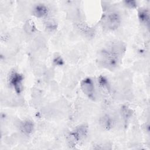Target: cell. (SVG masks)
I'll use <instances>...</instances> for the list:
<instances>
[{
	"label": "cell",
	"instance_id": "9a60e30c",
	"mask_svg": "<svg viewBox=\"0 0 150 150\" xmlns=\"http://www.w3.org/2000/svg\"><path fill=\"white\" fill-rule=\"evenodd\" d=\"M53 62L56 65H58V66H61L63 63V61L60 56H57V57H55Z\"/></svg>",
	"mask_w": 150,
	"mask_h": 150
},
{
	"label": "cell",
	"instance_id": "9c48e42d",
	"mask_svg": "<svg viewBox=\"0 0 150 150\" xmlns=\"http://www.w3.org/2000/svg\"><path fill=\"white\" fill-rule=\"evenodd\" d=\"M138 17L139 22L145 25H149V12L146 8H140L138 11Z\"/></svg>",
	"mask_w": 150,
	"mask_h": 150
},
{
	"label": "cell",
	"instance_id": "4fadbf2b",
	"mask_svg": "<svg viewBox=\"0 0 150 150\" xmlns=\"http://www.w3.org/2000/svg\"><path fill=\"white\" fill-rule=\"evenodd\" d=\"M46 29L50 30H53L54 29H55L57 27L56 26V23L55 22H54L53 21H48L46 22Z\"/></svg>",
	"mask_w": 150,
	"mask_h": 150
},
{
	"label": "cell",
	"instance_id": "7a4b0ae2",
	"mask_svg": "<svg viewBox=\"0 0 150 150\" xmlns=\"http://www.w3.org/2000/svg\"><path fill=\"white\" fill-rule=\"evenodd\" d=\"M88 127L86 125L77 127L67 135V141L70 146H76L87 135Z\"/></svg>",
	"mask_w": 150,
	"mask_h": 150
},
{
	"label": "cell",
	"instance_id": "5bb4252c",
	"mask_svg": "<svg viewBox=\"0 0 150 150\" xmlns=\"http://www.w3.org/2000/svg\"><path fill=\"white\" fill-rule=\"evenodd\" d=\"M124 2L126 6L130 8H136L137 5V2L135 1H125Z\"/></svg>",
	"mask_w": 150,
	"mask_h": 150
},
{
	"label": "cell",
	"instance_id": "5b68a950",
	"mask_svg": "<svg viewBox=\"0 0 150 150\" xmlns=\"http://www.w3.org/2000/svg\"><path fill=\"white\" fill-rule=\"evenodd\" d=\"M80 87L83 93L89 98L94 100L96 98V90L94 83L90 77L84 79L80 84Z\"/></svg>",
	"mask_w": 150,
	"mask_h": 150
},
{
	"label": "cell",
	"instance_id": "7c38bea8",
	"mask_svg": "<svg viewBox=\"0 0 150 150\" xmlns=\"http://www.w3.org/2000/svg\"><path fill=\"white\" fill-rule=\"evenodd\" d=\"M132 114V111L127 106H123L121 108V115L125 121L127 122L128 120L131 118Z\"/></svg>",
	"mask_w": 150,
	"mask_h": 150
},
{
	"label": "cell",
	"instance_id": "30bf717a",
	"mask_svg": "<svg viewBox=\"0 0 150 150\" xmlns=\"http://www.w3.org/2000/svg\"><path fill=\"white\" fill-rule=\"evenodd\" d=\"M98 83L100 86V87L102 88V90H104V91H109L110 90V85L108 80L103 76H99L98 78Z\"/></svg>",
	"mask_w": 150,
	"mask_h": 150
},
{
	"label": "cell",
	"instance_id": "8fae6325",
	"mask_svg": "<svg viewBox=\"0 0 150 150\" xmlns=\"http://www.w3.org/2000/svg\"><path fill=\"white\" fill-rule=\"evenodd\" d=\"M23 28L25 31L28 33H32L36 30L35 24L34 22L31 19H29L25 22L23 26Z\"/></svg>",
	"mask_w": 150,
	"mask_h": 150
},
{
	"label": "cell",
	"instance_id": "8992f818",
	"mask_svg": "<svg viewBox=\"0 0 150 150\" xmlns=\"http://www.w3.org/2000/svg\"><path fill=\"white\" fill-rule=\"evenodd\" d=\"M32 13L35 17L42 18L46 16L48 13V8L45 4H38L33 7Z\"/></svg>",
	"mask_w": 150,
	"mask_h": 150
},
{
	"label": "cell",
	"instance_id": "277c9868",
	"mask_svg": "<svg viewBox=\"0 0 150 150\" xmlns=\"http://www.w3.org/2000/svg\"><path fill=\"white\" fill-rule=\"evenodd\" d=\"M121 21L120 14L115 11L108 12L104 19V23L106 26L110 30L117 29L120 26Z\"/></svg>",
	"mask_w": 150,
	"mask_h": 150
},
{
	"label": "cell",
	"instance_id": "52a82bcc",
	"mask_svg": "<svg viewBox=\"0 0 150 150\" xmlns=\"http://www.w3.org/2000/svg\"><path fill=\"white\" fill-rule=\"evenodd\" d=\"M20 129L23 134L29 135L32 133L34 129L33 122L30 120H26L21 123Z\"/></svg>",
	"mask_w": 150,
	"mask_h": 150
},
{
	"label": "cell",
	"instance_id": "3957f363",
	"mask_svg": "<svg viewBox=\"0 0 150 150\" xmlns=\"http://www.w3.org/2000/svg\"><path fill=\"white\" fill-rule=\"evenodd\" d=\"M23 81V75L16 71H11L8 76V83L15 90L17 94H20L22 91Z\"/></svg>",
	"mask_w": 150,
	"mask_h": 150
},
{
	"label": "cell",
	"instance_id": "ba28073f",
	"mask_svg": "<svg viewBox=\"0 0 150 150\" xmlns=\"http://www.w3.org/2000/svg\"><path fill=\"white\" fill-rule=\"evenodd\" d=\"M100 124L104 129L110 130L113 127L114 121L111 116L108 114H104L100 118Z\"/></svg>",
	"mask_w": 150,
	"mask_h": 150
},
{
	"label": "cell",
	"instance_id": "6da1fadb",
	"mask_svg": "<svg viewBox=\"0 0 150 150\" xmlns=\"http://www.w3.org/2000/svg\"><path fill=\"white\" fill-rule=\"evenodd\" d=\"M125 51L122 42H112L103 48L98 53V62L103 67L113 70L120 63Z\"/></svg>",
	"mask_w": 150,
	"mask_h": 150
}]
</instances>
